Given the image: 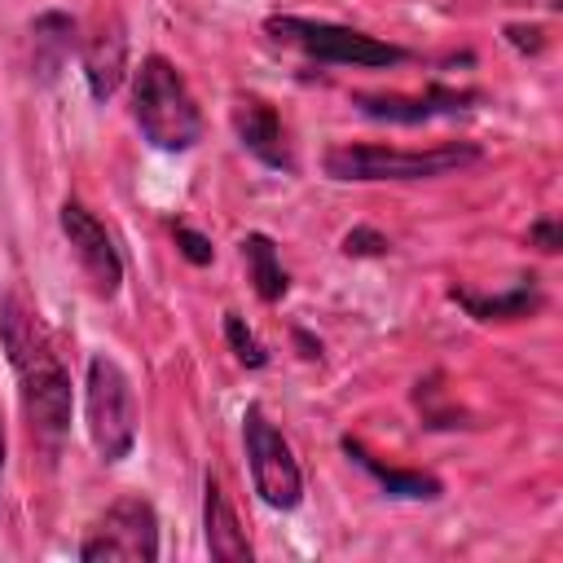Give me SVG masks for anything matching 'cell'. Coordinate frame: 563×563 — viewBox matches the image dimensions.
Returning a JSON list of instances; mask_svg holds the SVG:
<instances>
[{
	"label": "cell",
	"mask_w": 563,
	"mask_h": 563,
	"mask_svg": "<svg viewBox=\"0 0 563 563\" xmlns=\"http://www.w3.org/2000/svg\"><path fill=\"white\" fill-rule=\"evenodd\" d=\"M449 299L457 308H466L475 321H519V317H532L541 312V286L537 277H519L515 286L506 290H471V286H453Z\"/></svg>",
	"instance_id": "cell-14"
},
{
	"label": "cell",
	"mask_w": 563,
	"mask_h": 563,
	"mask_svg": "<svg viewBox=\"0 0 563 563\" xmlns=\"http://www.w3.org/2000/svg\"><path fill=\"white\" fill-rule=\"evenodd\" d=\"M479 101V92L471 88H449V84H427L422 92H356L352 106L369 119H383V123H431V119H453V114H466L471 106Z\"/></svg>",
	"instance_id": "cell-9"
},
{
	"label": "cell",
	"mask_w": 563,
	"mask_h": 563,
	"mask_svg": "<svg viewBox=\"0 0 563 563\" xmlns=\"http://www.w3.org/2000/svg\"><path fill=\"white\" fill-rule=\"evenodd\" d=\"M343 453L387 493V497H396V501H435L440 493H444V484L435 479V475H427V471H405V466H387V462H378L361 440H352V435H343Z\"/></svg>",
	"instance_id": "cell-15"
},
{
	"label": "cell",
	"mask_w": 563,
	"mask_h": 563,
	"mask_svg": "<svg viewBox=\"0 0 563 563\" xmlns=\"http://www.w3.org/2000/svg\"><path fill=\"white\" fill-rule=\"evenodd\" d=\"M528 242H532L537 251L554 255V251L563 246V229H559V220H554V216H541V220H532V224H528Z\"/></svg>",
	"instance_id": "cell-20"
},
{
	"label": "cell",
	"mask_w": 563,
	"mask_h": 563,
	"mask_svg": "<svg viewBox=\"0 0 563 563\" xmlns=\"http://www.w3.org/2000/svg\"><path fill=\"white\" fill-rule=\"evenodd\" d=\"M132 119L141 136L163 154H185L202 141V110L185 75L158 53H150L132 79Z\"/></svg>",
	"instance_id": "cell-3"
},
{
	"label": "cell",
	"mask_w": 563,
	"mask_h": 563,
	"mask_svg": "<svg viewBox=\"0 0 563 563\" xmlns=\"http://www.w3.org/2000/svg\"><path fill=\"white\" fill-rule=\"evenodd\" d=\"M242 444H246V466H251V484L260 501L273 510H295L303 501V475H299V462L286 435L268 422L260 405H246L242 413Z\"/></svg>",
	"instance_id": "cell-6"
},
{
	"label": "cell",
	"mask_w": 563,
	"mask_h": 563,
	"mask_svg": "<svg viewBox=\"0 0 563 563\" xmlns=\"http://www.w3.org/2000/svg\"><path fill=\"white\" fill-rule=\"evenodd\" d=\"M224 339H229V347H233V356L246 365V369H260V365H268V352H264V343L255 339V330L238 317V312H224Z\"/></svg>",
	"instance_id": "cell-17"
},
{
	"label": "cell",
	"mask_w": 563,
	"mask_h": 563,
	"mask_svg": "<svg viewBox=\"0 0 563 563\" xmlns=\"http://www.w3.org/2000/svg\"><path fill=\"white\" fill-rule=\"evenodd\" d=\"M242 264H246V277H251V286L264 303H277L290 290V277H286L282 255H277L268 233H246L242 238Z\"/></svg>",
	"instance_id": "cell-16"
},
{
	"label": "cell",
	"mask_w": 563,
	"mask_h": 563,
	"mask_svg": "<svg viewBox=\"0 0 563 563\" xmlns=\"http://www.w3.org/2000/svg\"><path fill=\"white\" fill-rule=\"evenodd\" d=\"M0 475H4V422H0Z\"/></svg>",
	"instance_id": "cell-23"
},
{
	"label": "cell",
	"mask_w": 563,
	"mask_h": 563,
	"mask_svg": "<svg viewBox=\"0 0 563 563\" xmlns=\"http://www.w3.org/2000/svg\"><path fill=\"white\" fill-rule=\"evenodd\" d=\"M84 563L101 559H132V563H154L158 559V515L145 497H119L88 532L79 545Z\"/></svg>",
	"instance_id": "cell-7"
},
{
	"label": "cell",
	"mask_w": 563,
	"mask_h": 563,
	"mask_svg": "<svg viewBox=\"0 0 563 563\" xmlns=\"http://www.w3.org/2000/svg\"><path fill=\"white\" fill-rule=\"evenodd\" d=\"M233 132L242 141L246 154H255L264 167L273 172H295V154H290V141H286V128L277 119V110L264 101V97H233Z\"/></svg>",
	"instance_id": "cell-10"
},
{
	"label": "cell",
	"mask_w": 563,
	"mask_h": 563,
	"mask_svg": "<svg viewBox=\"0 0 563 563\" xmlns=\"http://www.w3.org/2000/svg\"><path fill=\"white\" fill-rule=\"evenodd\" d=\"M202 541L216 563H251V554H255L246 541V528L238 523L233 501L224 497V484L211 471L202 479Z\"/></svg>",
	"instance_id": "cell-12"
},
{
	"label": "cell",
	"mask_w": 563,
	"mask_h": 563,
	"mask_svg": "<svg viewBox=\"0 0 563 563\" xmlns=\"http://www.w3.org/2000/svg\"><path fill=\"white\" fill-rule=\"evenodd\" d=\"M84 422H88V440H92V449H97V457L106 466H114V462H123L132 453V444H136V396H132V378L106 352H92L88 356Z\"/></svg>",
	"instance_id": "cell-4"
},
{
	"label": "cell",
	"mask_w": 563,
	"mask_h": 563,
	"mask_svg": "<svg viewBox=\"0 0 563 563\" xmlns=\"http://www.w3.org/2000/svg\"><path fill=\"white\" fill-rule=\"evenodd\" d=\"M479 163L475 141H444L431 150H405V145H378V141H343L330 145L321 167L330 180L343 185H374V180H431Z\"/></svg>",
	"instance_id": "cell-2"
},
{
	"label": "cell",
	"mask_w": 563,
	"mask_h": 563,
	"mask_svg": "<svg viewBox=\"0 0 563 563\" xmlns=\"http://www.w3.org/2000/svg\"><path fill=\"white\" fill-rule=\"evenodd\" d=\"M57 224H62V233H66V242H70L84 277H88V286H92V295L97 299H114L119 286H123V255H119L110 229L84 202H75V198L62 202Z\"/></svg>",
	"instance_id": "cell-8"
},
{
	"label": "cell",
	"mask_w": 563,
	"mask_h": 563,
	"mask_svg": "<svg viewBox=\"0 0 563 563\" xmlns=\"http://www.w3.org/2000/svg\"><path fill=\"white\" fill-rule=\"evenodd\" d=\"M264 31L286 44V48H299L303 57L312 62H325V66H396L405 62L409 53L400 44H387L378 35H365L356 26H343V22H321V18H295V13H277L264 22Z\"/></svg>",
	"instance_id": "cell-5"
},
{
	"label": "cell",
	"mask_w": 563,
	"mask_h": 563,
	"mask_svg": "<svg viewBox=\"0 0 563 563\" xmlns=\"http://www.w3.org/2000/svg\"><path fill=\"white\" fill-rule=\"evenodd\" d=\"M541 4H545V9H559V0H541Z\"/></svg>",
	"instance_id": "cell-24"
},
{
	"label": "cell",
	"mask_w": 563,
	"mask_h": 563,
	"mask_svg": "<svg viewBox=\"0 0 563 563\" xmlns=\"http://www.w3.org/2000/svg\"><path fill=\"white\" fill-rule=\"evenodd\" d=\"M172 238H176V246H180V255L189 260V264H211L216 260V246H211V238L207 233H198L194 224H172Z\"/></svg>",
	"instance_id": "cell-19"
},
{
	"label": "cell",
	"mask_w": 563,
	"mask_h": 563,
	"mask_svg": "<svg viewBox=\"0 0 563 563\" xmlns=\"http://www.w3.org/2000/svg\"><path fill=\"white\" fill-rule=\"evenodd\" d=\"M75 48H79V26L70 13H62V9L35 13V22H31V75H35V84H53L66 70Z\"/></svg>",
	"instance_id": "cell-13"
},
{
	"label": "cell",
	"mask_w": 563,
	"mask_h": 563,
	"mask_svg": "<svg viewBox=\"0 0 563 563\" xmlns=\"http://www.w3.org/2000/svg\"><path fill=\"white\" fill-rule=\"evenodd\" d=\"M506 44H515L519 53H541L545 48V31L541 26H528V22H510L506 26Z\"/></svg>",
	"instance_id": "cell-21"
},
{
	"label": "cell",
	"mask_w": 563,
	"mask_h": 563,
	"mask_svg": "<svg viewBox=\"0 0 563 563\" xmlns=\"http://www.w3.org/2000/svg\"><path fill=\"white\" fill-rule=\"evenodd\" d=\"M0 347L9 356V369L18 378L22 418L31 431V444L53 462L70 431V369L62 361V347L44 317L26 303L22 290L0 295Z\"/></svg>",
	"instance_id": "cell-1"
},
{
	"label": "cell",
	"mask_w": 563,
	"mask_h": 563,
	"mask_svg": "<svg viewBox=\"0 0 563 563\" xmlns=\"http://www.w3.org/2000/svg\"><path fill=\"white\" fill-rule=\"evenodd\" d=\"M387 251H391L387 233H378L369 224H356V229L343 233V255L347 260H369V255H387Z\"/></svg>",
	"instance_id": "cell-18"
},
{
	"label": "cell",
	"mask_w": 563,
	"mask_h": 563,
	"mask_svg": "<svg viewBox=\"0 0 563 563\" xmlns=\"http://www.w3.org/2000/svg\"><path fill=\"white\" fill-rule=\"evenodd\" d=\"M295 343H299V347H303V352H299V356H308V361H321V343H312V339H308V334H303V330H295Z\"/></svg>",
	"instance_id": "cell-22"
},
{
	"label": "cell",
	"mask_w": 563,
	"mask_h": 563,
	"mask_svg": "<svg viewBox=\"0 0 563 563\" xmlns=\"http://www.w3.org/2000/svg\"><path fill=\"white\" fill-rule=\"evenodd\" d=\"M79 66H84V84L97 101H110L128 75V31L119 18H106L79 48Z\"/></svg>",
	"instance_id": "cell-11"
}]
</instances>
